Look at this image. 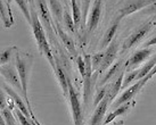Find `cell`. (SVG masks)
<instances>
[{"instance_id":"8","label":"cell","mask_w":156,"mask_h":125,"mask_svg":"<svg viewBox=\"0 0 156 125\" xmlns=\"http://www.w3.org/2000/svg\"><path fill=\"white\" fill-rule=\"evenodd\" d=\"M101 10H103V0H94V4L91 7L89 19L87 22L88 32L92 33L97 29L101 17Z\"/></svg>"},{"instance_id":"21","label":"cell","mask_w":156,"mask_h":125,"mask_svg":"<svg viewBox=\"0 0 156 125\" xmlns=\"http://www.w3.org/2000/svg\"><path fill=\"white\" fill-rule=\"evenodd\" d=\"M71 7H72V13H73V21L75 24L76 30L79 27H81L82 23V12H81V2H79L78 0H71Z\"/></svg>"},{"instance_id":"17","label":"cell","mask_w":156,"mask_h":125,"mask_svg":"<svg viewBox=\"0 0 156 125\" xmlns=\"http://www.w3.org/2000/svg\"><path fill=\"white\" fill-rule=\"evenodd\" d=\"M124 69H126V66H123V68L121 69V72L119 73V76H117L114 81H113L111 84H108V98L111 101H113V99L116 97V95L119 93V91L121 90L122 88V82H123V78H124Z\"/></svg>"},{"instance_id":"15","label":"cell","mask_w":156,"mask_h":125,"mask_svg":"<svg viewBox=\"0 0 156 125\" xmlns=\"http://www.w3.org/2000/svg\"><path fill=\"white\" fill-rule=\"evenodd\" d=\"M134 104H136L134 100H131V101H128L126 104H123V105H121V106H119L117 108H115L111 114L107 115V117H105L104 125H108L109 123H112L116 117L124 115L126 112H129V109H130L131 107H133Z\"/></svg>"},{"instance_id":"40","label":"cell","mask_w":156,"mask_h":125,"mask_svg":"<svg viewBox=\"0 0 156 125\" xmlns=\"http://www.w3.org/2000/svg\"><path fill=\"white\" fill-rule=\"evenodd\" d=\"M116 125H124V122H120V123H117Z\"/></svg>"},{"instance_id":"34","label":"cell","mask_w":156,"mask_h":125,"mask_svg":"<svg viewBox=\"0 0 156 125\" xmlns=\"http://www.w3.org/2000/svg\"><path fill=\"white\" fill-rule=\"evenodd\" d=\"M143 13L146 14V15H154V14H156V0H154L152 4L147 6L146 8H144Z\"/></svg>"},{"instance_id":"6","label":"cell","mask_w":156,"mask_h":125,"mask_svg":"<svg viewBox=\"0 0 156 125\" xmlns=\"http://www.w3.org/2000/svg\"><path fill=\"white\" fill-rule=\"evenodd\" d=\"M153 1L154 0H128L126 4L120 8L117 16H120L121 18L126 17V16H129L131 14L146 8L147 6L152 4Z\"/></svg>"},{"instance_id":"5","label":"cell","mask_w":156,"mask_h":125,"mask_svg":"<svg viewBox=\"0 0 156 125\" xmlns=\"http://www.w3.org/2000/svg\"><path fill=\"white\" fill-rule=\"evenodd\" d=\"M151 78H148L147 75L145 76L144 78H141V80H139V81H137V82L134 83V84H132V85L128 86V89H126L123 93H122L119 98H117L114 102H113L112 107L113 108H117L119 106H121V105L126 104V102H128V101H131V100L134 99V97H136V95L138 93L139 91L143 89L144 86L146 85V83L149 81Z\"/></svg>"},{"instance_id":"1","label":"cell","mask_w":156,"mask_h":125,"mask_svg":"<svg viewBox=\"0 0 156 125\" xmlns=\"http://www.w3.org/2000/svg\"><path fill=\"white\" fill-rule=\"evenodd\" d=\"M33 61H34V58L29 52H21L17 50L15 51V67L17 69L18 76H20V80L22 83V95L32 117H34L35 115L32 110V106H31L30 100H29L27 86H29V78L31 75V71L33 67Z\"/></svg>"},{"instance_id":"3","label":"cell","mask_w":156,"mask_h":125,"mask_svg":"<svg viewBox=\"0 0 156 125\" xmlns=\"http://www.w3.org/2000/svg\"><path fill=\"white\" fill-rule=\"evenodd\" d=\"M155 25H156V17L152 18V19L147 21L146 23L141 24L137 30L134 31V32H132V33L124 40L123 46H122V49H123V50H128V49L132 48L133 46H136V44H138V43L147 35V33H149V32L152 31L153 26H155Z\"/></svg>"},{"instance_id":"26","label":"cell","mask_w":156,"mask_h":125,"mask_svg":"<svg viewBox=\"0 0 156 125\" xmlns=\"http://www.w3.org/2000/svg\"><path fill=\"white\" fill-rule=\"evenodd\" d=\"M14 1L17 4V6L21 9V12L24 15V17L26 18L27 23L31 25V12H30V8L27 7V1L26 0H14Z\"/></svg>"},{"instance_id":"9","label":"cell","mask_w":156,"mask_h":125,"mask_svg":"<svg viewBox=\"0 0 156 125\" xmlns=\"http://www.w3.org/2000/svg\"><path fill=\"white\" fill-rule=\"evenodd\" d=\"M117 52H119V43H117L116 40H113L112 42H111V44L107 47L106 51H104V57H103L100 67L98 69L99 73H103L104 71L109 68V66L114 63L115 58H116Z\"/></svg>"},{"instance_id":"41","label":"cell","mask_w":156,"mask_h":125,"mask_svg":"<svg viewBox=\"0 0 156 125\" xmlns=\"http://www.w3.org/2000/svg\"><path fill=\"white\" fill-rule=\"evenodd\" d=\"M64 1H65V2H66V4H67V1H69V0H64Z\"/></svg>"},{"instance_id":"31","label":"cell","mask_w":156,"mask_h":125,"mask_svg":"<svg viewBox=\"0 0 156 125\" xmlns=\"http://www.w3.org/2000/svg\"><path fill=\"white\" fill-rule=\"evenodd\" d=\"M107 93H108V85L104 86V88H101L99 90V92L96 95L95 99H94V107H96L97 105L99 104L101 100L104 99L105 97L107 95Z\"/></svg>"},{"instance_id":"2","label":"cell","mask_w":156,"mask_h":125,"mask_svg":"<svg viewBox=\"0 0 156 125\" xmlns=\"http://www.w3.org/2000/svg\"><path fill=\"white\" fill-rule=\"evenodd\" d=\"M31 27H32V32L35 38L37 44H38V49L41 55H44L46 57V59L49 61L50 66L52 67V69L55 71L56 68V61L55 58L51 54V49L49 46V42L47 40V35L44 32V29L42 27L41 21L39 18V15L37 13L35 9H31Z\"/></svg>"},{"instance_id":"32","label":"cell","mask_w":156,"mask_h":125,"mask_svg":"<svg viewBox=\"0 0 156 125\" xmlns=\"http://www.w3.org/2000/svg\"><path fill=\"white\" fill-rule=\"evenodd\" d=\"M15 115L17 116L18 121H20L21 125H32L31 120H29L27 117H25V115H24L20 109H17V108H15Z\"/></svg>"},{"instance_id":"39","label":"cell","mask_w":156,"mask_h":125,"mask_svg":"<svg viewBox=\"0 0 156 125\" xmlns=\"http://www.w3.org/2000/svg\"><path fill=\"white\" fill-rule=\"evenodd\" d=\"M0 125H6V122H5V118L4 116L0 114Z\"/></svg>"},{"instance_id":"7","label":"cell","mask_w":156,"mask_h":125,"mask_svg":"<svg viewBox=\"0 0 156 125\" xmlns=\"http://www.w3.org/2000/svg\"><path fill=\"white\" fill-rule=\"evenodd\" d=\"M0 74L4 76V78L10 85L15 88L16 90L22 91V83L18 76L17 69L12 64H5L0 66Z\"/></svg>"},{"instance_id":"16","label":"cell","mask_w":156,"mask_h":125,"mask_svg":"<svg viewBox=\"0 0 156 125\" xmlns=\"http://www.w3.org/2000/svg\"><path fill=\"white\" fill-rule=\"evenodd\" d=\"M54 72L56 74L57 80H58V83H59V85H61V88H62L63 93H64V95L67 98V97H69V76H67V74H66V72L63 69V67L61 66L59 63L56 64V68H55Z\"/></svg>"},{"instance_id":"35","label":"cell","mask_w":156,"mask_h":125,"mask_svg":"<svg viewBox=\"0 0 156 125\" xmlns=\"http://www.w3.org/2000/svg\"><path fill=\"white\" fill-rule=\"evenodd\" d=\"M5 108H7V99H6L4 91L1 90V88H0V109L2 110Z\"/></svg>"},{"instance_id":"12","label":"cell","mask_w":156,"mask_h":125,"mask_svg":"<svg viewBox=\"0 0 156 125\" xmlns=\"http://www.w3.org/2000/svg\"><path fill=\"white\" fill-rule=\"evenodd\" d=\"M4 90H6V92L9 95V97L13 99L14 104H16V108H17V109H20V110H21V112L25 115V117H27L29 120H32V116H31L30 110H29V108H27V106H26V104H25V101H24V99H23L22 97L18 95L17 92L14 90L13 88L8 86L7 84H4Z\"/></svg>"},{"instance_id":"37","label":"cell","mask_w":156,"mask_h":125,"mask_svg":"<svg viewBox=\"0 0 156 125\" xmlns=\"http://www.w3.org/2000/svg\"><path fill=\"white\" fill-rule=\"evenodd\" d=\"M155 74H156V65H155V66H154V67H153V68H152V71H151V72H149V73L147 74V76H148V78H152L153 76L155 75Z\"/></svg>"},{"instance_id":"18","label":"cell","mask_w":156,"mask_h":125,"mask_svg":"<svg viewBox=\"0 0 156 125\" xmlns=\"http://www.w3.org/2000/svg\"><path fill=\"white\" fill-rule=\"evenodd\" d=\"M59 23H56V32H57V35L61 38L62 42H63V44L65 46L66 48H67V50L69 51V54H72V55H75L76 54V50H75V46H74V42L73 40L69 38V35H67V33L66 32H64L63 31V29H61L59 27Z\"/></svg>"},{"instance_id":"36","label":"cell","mask_w":156,"mask_h":125,"mask_svg":"<svg viewBox=\"0 0 156 125\" xmlns=\"http://www.w3.org/2000/svg\"><path fill=\"white\" fill-rule=\"evenodd\" d=\"M156 44V35H154L153 38H151L149 40H147L146 42L144 43V48H149L152 46H155Z\"/></svg>"},{"instance_id":"4","label":"cell","mask_w":156,"mask_h":125,"mask_svg":"<svg viewBox=\"0 0 156 125\" xmlns=\"http://www.w3.org/2000/svg\"><path fill=\"white\" fill-rule=\"evenodd\" d=\"M69 100L71 110H72V117H73L74 125H82V106L80 101V95L78 93L76 89L74 88L72 81L69 78Z\"/></svg>"},{"instance_id":"20","label":"cell","mask_w":156,"mask_h":125,"mask_svg":"<svg viewBox=\"0 0 156 125\" xmlns=\"http://www.w3.org/2000/svg\"><path fill=\"white\" fill-rule=\"evenodd\" d=\"M122 63H123L122 61H116V63H113V64L109 66V68H108V71H107L106 75H105V76L101 78V80H100L99 85H105L106 83L108 82L109 80L114 78H115V75H116L117 73H120V72H121V69L123 68V66H122Z\"/></svg>"},{"instance_id":"33","label":"cell","mask_w":156,"mask_h":125,"mask_svg":"<svg viewBox=\"0 0 156 125\" xmlns=\"http://www.w3.org/2000/svg\"><path fill=\"white\" fill-rule=\"evenodd\" d=\"M76 64H78V68H79V72H80V75L83 76V75H84V71H86V63H84L83 57H81V56L76 57Z\"/></svg>"},{"instance_id":"27","label":"cell","mask_w":156,"mask_h":125,"mask_svg":"<svg viewBox=\"0 0 156 125\" xmlns=\"http://www.w3.org/2000/svg\"><path fill=\"white\" fill-rule=\"evenodd\" d=\"M91 0H81V12H82V23H81V29H84L87 26L88 22V10L90 7Z\"/></svg>"},{"instance_id":"14","label":"cell","mask_w":156,"mask_h":125,"mask_svg":"<svg viewBox=\"0 0 156 125\" xmlns=\"http://www.w3.org/2000/svg\"><path fill=\"white\" fill-rule=\"evenodd\" d=\"M121 19L122 18L120 17V16H116V17L114 18V21L112 22V24L109 25V27L107 29V31L105 32L104 36H103V39H101V42H100V48H101V49L108 47L109 44H111V42L114 40V36L116 34Z\"/></svg>"},{"instance_id":"11","label":"cell","mask_w":156,"mask_h":125,"mask_svg":"<svg viewBox=\"0 0 156 125\" xmlns=\"http://www.w3.org/2000/svg\"><path fill=\"white\" fill-rule=\"evenodd\" d=\"M111 102H112V101L109 100L108 95H106L104 99L101 100L99 104L96 106L95 112H94L92 116H91L89 125H100L101 124V122H103V120H104V117H105V114H106V110H107V107H108V105L111 104Z\"/></svg>"},{"instance_id":"19","label":"cell","mask_w":156,"mask_h":125,"mask_svg":"<svg viewBox=\"0 0 156 125\" xmlns=\"http://www.w3.org/2000/svg\"><path fill=\"white\" fill-rule=\"evenodd\" d=\"M49 10H50V14H52V16L55 17L56 23L63 22L64 8L59 0H49Z\"/></svg>"},{"instance_id":"30","label":"cell","mask_w":156,"mask_h":125,"mask_svg":"<svg viewBox=\"0 0 156 125\" xmlns=\"http://www.w3.org/2000/svg\"><path fill=\"white\" fill-rule=\"evenodd\" d=\"M1 115L4 116L6 125H17L16 120H15V117H14V115H13V113H12V110H10L8 107L1 110Z\"/></svg>"},{"instance_id":"22","label":"cell","mask_w":156,"mask_h":125,"mask_svg":"<svg viewBox=\"0 0 156 125\" xmlns=\"http://www.w3.org/2000/svg\"><path fill=\"white\" fill-rule=\"evenodd\" d=\"M0 19L4 23V26L6 29H9L13 26V23L10 21L8 14V8L5 5V0H0Z\"/></svg>"},{"instance_id":"38","label":"cell","mask_w":156,"mask_h":125,"mask_svg":"<svg viewBox=\"0 0 156 125\" xmlns=\"http://www.w3.org/2000/svg\"><path fill=\"white\" fill-rule=\"evenodd\" d=\"M31 122H32V125H42L41 123H40L38 120H37V117H32V120H31Z\"/></svg>"},{"instance_id":"10","label":"cell","mask_w":156,"mask_h":125,"mask_svg":"<svg viewBox=\"0 0 156 125\" xmlns=\"http://www.w3.org/2000/svg\"><path fill=\"white\" fill-rule=\"evenodd\" d=\"M35 4H37L38 10H39L38 15H39V18L41 21V24H42V26L46 27L48 34H51V14H50V10L48 8L46 0H35Z\"/></svg>"},{"instance_id":"29","label":"cell","mask_w":156,"mask_h":125,"mask_svg":"<svg viewBox=\"0 0 156 125\" xmlns=\"http://www.w3.org/2000/svg\"><path fill=\"white\" fill-rule=\"evenodd\" d=\"M103 57H104V52H98V54H95L91 56V66H92V71L94 73L97 72L100 67V64H101V61H103Z\"/></svg>"},{"instance_id":"42","label":"cell","mask_w":156,"mask_h":125,"mask_svg":"<svg viewBox=\"0 0 156 125\" xmlns=\"http://www.w3.org/2000/svg\"><path fill=\"white\" fill-rule=\"evenodd\" d=\"M78 1H79V2H80V0H78Z\"/></svg>"},{"instance_id":"25","label":"cell","mask_w":156,"mask_h":125,"mask_svg":"<svg viewBox=\"0 0 156 125\" xmlns=\"http://www.w3.org/2000/svg\"><path fill=\"white\" fill-rule=\"evenodd\" d=\"M63 24L66 27V30L72 32V33H75L76 32V27H75V24H74L73 17L71 16V14L67 12V10H64V15H63Z\"/></svg>"},{"instance_id":"28","label":"cell","mask_w":156,"mask_h":125,"mask_svg":"<svg viewBox=\"0 0 156 125\" xmlns=\"http://www.w3.org/2000/svg\"><path fill=\"white\" fill-rule=\"evenodd\" d=\"M138 72L139 69H137V71H132V72H130V73H128L126 75V78H123V82H122V88L121 89H126L128 86H130V84L133 81H137V76H138Z\"/></svg>"},{"instance_id":"13","label":"cell","mask_w":156,"mask_h":125,"mask_svg":"<svg viewBox=\"0 0 156 125\" xmlns=\"http://www.w3.org/2000/svg\"><path fill=\"white\" fill-rule=\"evenodd\" d=\"M153 50L151 48H141L137 51L132 54L131 57L126 61V68H132L133 66H137V65L141 64L144 61L147 59L148 57L152 55Z\"/></svg>"},{"instance_id":"23","label":"cell","mask_w":156,"mask_h":125,"mask_svg":"<svg viewBox=\"0 0 156 125\" xmlns=\"http://www.w3.org/2000/svg\"><path fill=\"white\" fill-rule=\"evenodd\" d=\"M155 65H156V54L147 61V63H146V64L144 65L141 68L139 69L138 76H137V81H139V80H141V78H145V76L152 71V68L155 66Z\"/></svg>"},{"instance_id":"24","label":"cell","mask_w":156,"mask_h":125,"mask_svg":"<svg viewBox=\"0 0 156 125\" xmlns=\"http://www.w3.org/2000/svg\"><path fill=\"white\" fill-rule=\"evenodd\" d=\"M17 50V48L13 46V47H9L7 48L6 50L0 52V66L1 65H5V64H8L9 61H10V58L15 55L14 52Z\"/></svg>"}]
</instances>
